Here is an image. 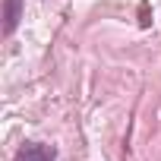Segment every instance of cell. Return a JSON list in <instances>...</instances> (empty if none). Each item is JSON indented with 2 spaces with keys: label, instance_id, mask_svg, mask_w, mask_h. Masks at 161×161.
<instances>
[{
  "label": "cell",
  "instance_id": "cell-1",
  "mask_svg": "<svg viewBox=\"0 0 161 161\" xmlns=\"http://www.w3.org/2000/svg\"><path fill=\"white\" fill-rule=\"evenodd\" d=\"M13 161H57V148L44 145V142H25V145H19Z\"/></svg>",
  "mask_w": 161,
  "mask_h": 161
},
{
  "label": "cell",
  "instance_id": "cell-2",
  "mask_svg": "<svg viewBox=\"0 0 161 161\" xmlns=\"http://www.w3.org/2000/svg\"><path fill=\"white\" fill-rule=\"evenodd\" d=\"M19 19H22V0H3V38L16 32Z\"/></svg>",
  "mask_w": 161,
  "mask_h": 161
}]
</instances>
